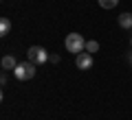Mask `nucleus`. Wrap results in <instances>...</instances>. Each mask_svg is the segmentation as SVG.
<instances>
[{
    "mask_svg": "<svg viewBox=\"0 0 132 120\" xmlns=\"http://www.w3.org/2000/svg\"><path fill=\"white\" fill-rule=\"evenodd\" d=\"M64 44H66V50L73 52V55H79V52L86 50V42H84V37H81L79 33H71V35H66Z\"/></svg>",
    "mask_w": 132,
    "mask_h": 120,
    "instance_id": "obj_1",
    "label": "nucleus"
},
{
    "mask_svg": "<svg viewBox=\"0 0 132 120\" xmlns=\"http://www.w3.org/2000/svg\"><path fill=\"white\" fill-rule=\"evenodd\" d=\"M13 74H15V79H18V81H29V79L35 77V63H31L29 59H27V61H22V63L15 66Z\"/></svg>",
    "mask_w": 132,
    "mask_h": 120,
    "instance_id": "obj_2",
    "label": "nucleus"
},
{
    "mask_svg": "<svg viewBox=\"0 0 132 120\" xmlns=\"http://www.w3.org/2000/svg\"><path fill=\"white\" fill-rule=\"evenodd\" d=\"M27 59L31 61V63H35V66H42V63H46L51 57H48V52L44 50L42 46H31L29 52H27Z\"/></svg>",
    "mask_w": 132,
    "mask_h": 120,
    "instance_id": "obj_3",
    "label": "nucleus"
},
{
    "mask_svg": "<svg viewBox=\"0 0 132 120\" xmlns=\"http://www.w3.org/2000/svg\"><path fill=\"white\" fill-rule=\"evenodd\" d=\"M75 66L79 70H90L93 68V55L90 52H79V55H75Z\"/></svg>",
    "mask_w": 132,
    "mask_h": 120,
    "instance_id": "obj_4",
    "label": "nucleus"
},
{
    "mask_svg": "<svg viewBox=\"0 0 132 120\" xmlns=\"http://www.w3.org/2000/svg\"><path fill=\"white\" fill-rule=\"evenodd\" d=\"M15 66H18V61H15L13 55H5L2 57V70H15Z\"/></svg>",
    "mask_w": 132,
    "mask_h": 120,
    "instance_id": "obj_5",
    "label": "nucleus"
},
{
    "mask_svg": "<svg viewBox=\"0 0 132 120\" xmlns=\"http://www.w3.org/2000/svg\"><path fill=\"white\" fill-rule=\"evenodd\" d=\"M117 22L121 28H132V13H121L117 18Z\"/></svg>",
    "mask_w": 132,
    "mask_h": 120,
    "instance_id": "obj_6",
    "label": "nucleus"
},
{
    "mask_svg": "<svg viewBox=\"0 0 132 120\" xmlns=\"http://www.w3.org/2000/svg\"><path fill=\"white\" fill-rule=\"evenodd\" d=\"M11 33V22H9V18H2L0 20V35L5 37V35H9Z\"/></svg>",
    "mask_w": 132,
    "mask_h": 120,
    "instance_id": "obj_7",
    "label": "nucleus"
},
{
    "mask_svg": "<svg viewBox=\"0 0 132 120\" xmlns=\"http://www.w3.org/2000/svg\"><path fill=\"white\" fill-rule=\"evenodd\" d=\"M99 5H101V9H114L119 5V0H99Z\"/></svg>",
    "mask_w": 132,
    "mask_h": 120,
    "instance_id": "obj_8",
    "label": "nucleus"
},
{
    "mask_svg": "<svg viewBox=\"0 0 132 120\" xmlns=\"http://www.w3.org/2000/svg\"><path fill=\"white\" fill-rule=\"evenodd\" d=\"M99 50V42H95V39H90V42H86V52H97Z\"/></svg>",
    "mask_w": 132,
    "mask_h": 120,
    "instance_id": "obj_9",
    "label": "nucleus"
},
{
    "mask_svg": "<svg viewBox=\"0 0 132 120\" xmlns=\"http://www.w3.org/2000/svg\"><path fill=\"white\" fill-rule=\"evenodd\" d=\"M128 61H130V66H132V52H130V55H128Z\"/></svg>",
    "mask_w": 132,
    "mask_h": 120,
    "instance_id": "obj_10",
    "label": "nucleus"
},
{
    "mask_svg": "<svg viewBox=\"0 0 132 120\" xmlns=\"http://www.w3.org/2000/svg\"><path fill=\"white\" fill-rule=\"evenodd\" d=\"M130 46H132V37H130Z\"/></svg>",
    "mask_w": 132,
    "mask_h": 120,
    "instance_id": "obj_11",
    "label": "nucleus"
}]
</instances>
